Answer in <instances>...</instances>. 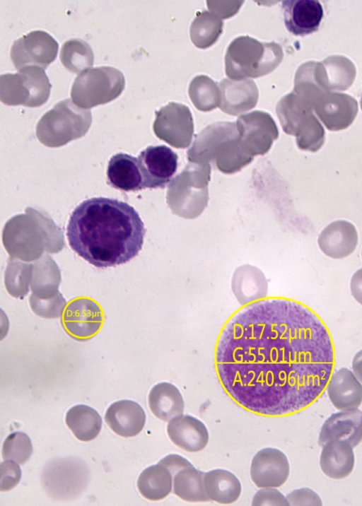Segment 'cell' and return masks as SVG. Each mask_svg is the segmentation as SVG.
I'll return each mask as SVG.
<instances>
[{
  "label": "cell",
  "instance_id": "obj_26",
  "mask_svg": "<svg viewBox=\"0 0 362 506\" xmlns=\"http://www.w3.org/2000/svg\"><path fill=\"white\" fill-rule=\"evenodd\" d=\"M204 484L211 501L221 504H230L236 501L241 493V484L230 471L218 469L204 473Z\"/></svg>",
  "mask_w": 362,
  "mask_h": 506
},
{
  "label": "cell",
  "instance_id": "obj_25",
  "mask_svg": "<svg viewBox=\"0 0 362 506\" xmlns=\"http://www.w3.org/2000/svg\"><path fill=\"white\" fill-rule=\"evenodd\" d=\"M148 406L158 419L169 421L182 415L185 403L177 387L169 382L156 384L148 395Z\"/></svg>",
  "mask_w": 362,
  "mask_h": 506
},
{
  "label": "cell",
  "instance_id": "obj_1",
  "mask_svg": "<svg viewBox=\"0 0 362 506\" xmlns=\"http://www.w3.org/2000/svg\"><path fill=\"white\" fill-rule=\"evenodd\" d=\"M219 380L244 408L267 416L300 411L323 393L333 372L332 336L297 301L272 298L236 312L216 349Z\"/></svg>",
  "mask_w": 362,
  "mask_h": 506
},
{
  "label": "cell",
  "instance_id": "obj_12",
  "mask_svg": "<svg viewBox=\"0 0 362 506\" xmlns=\"http://www.w3.org/2000/svg\"><path fill=\"white\" fill-rule=\"evenodd\" d=\"M177 155L164 145L150 146L138 156L144 187L165 188L177 167Z\"/></svg>",
  "mask_w": 362,
  "mask_h": 506
},
{
  "label": "cell",
  "instance_id": "obj_39",
  "mask_svg": "<svg viewBox=\"0 0 362 506\" xmlns=\"http://www.w3.org/2000/svg\"><path fill=\"white\" fill-rule=\"evenodd\" d=\"M351 367L353 373L362 383V349L358 351L354 355L351 363Z\"/></svg>",
  "mask_w": 362,
  "mask_h": 506
},
{
  "label": "cell",
  "instance_id": "obj_8",
  "mask_svg": "<svg viewBox=\"0 0 362 506\" xmlns=\"http://www.w3.org/2000/svg\"><path fill=\"white\" fill-rule=\"evenodd\" d=\"M104 321L105 314L98 302L90 298L78 297L69 302L61 323L71 339L85 341L100 331Z\"/></svg>",
  "mask_w": 362,
  "mask_h": 506
},
{
  "label": "cell",
  "instance_id": "obj_14",
  "mask_svg": "<svg viewBox=\"0 0 362 506\" xmlns=\"http://www.w3.org/2000/svg\"><path fill=\"white\" fill-rule=\"evenodd\" d=\"M289 472L287 457L276 448H264L252 460L250 476L258 488L280 487L288 479Z\"/></svg>",
  "mask_w": 362,
  "mask_h": 506
},
{
  "label": "cell",
  "instance_id": "obj_2",
  "mask_svg": "<svg viewBox=\"0 0 362 506\" xmlns=\"http://www.w3.org/2000/svg\"><path fill=\"white\" fill-rule=\"evenodd\" d=\"M145 233L133 206L106 197L83 201L72 211L66 227L71 248L98 268L123 264L135 257Z\"/></svg>",
  "mask_w": 362,
  "mask_h": 506
},
{
  "label": "cell",
  "instance_id": "obj_33",
  "mask_svg": "<svg viewBox=\"0 0 362 506\" xmlns=\"http://www.w3.org/2000/svg\"><path fill=\"white\" fill-rule=\"evenodd\" d=\"M29 301L33 311L44 318L60 317L66 305V300L60 293L47 299L39 298L32 293Z\"/></svg>",
  "mask_w": 362,
  "mask_h": 506
},
{
  "label": "cell",
  "instance_id": "obj_28",
  "mask_svg": "<svg viewBox=\"0 0 362 506\" xmlns=\"http://www.w3.org/2000/svg\"><path fill=\"white\" fill-rule=\"evenodd\" d=\"M66 423L77 439L88 442L95 439L100 433L102 419L94 408L81 404L71 407L67 411Z\"/></svg>",
  "mask_w": 362,
  "mask_h": 506
},
{
  "label": "cell",
  "instance_id": "obj_31",
  "mask_svg": "<svg viewBox=\"0 0 362 506\" xmlns=\"http://www.w3.org/2000/svg\"><path fill=\"white\" fill-rule=\"evenodd\" d=\"M1 451L4 460H12L23 464L33 453V445L25 433L14 432L6 438Z\"/></svg>",
  "mask_w": 362,
  "mask_h": 506
},
{
  "label": "cell",
  "instance_id": "obj_40",
  "mask_svg": "<svg viewBox=\"0 0 362 506\" xmlns=\"http://www.w3.org/2000/svg\"><path fill=\"white\" fill-rule=\"evenodd\" d=\"M361 110H362V97H361Z\"/></svg>",
  "mask_w": 362,
  "mask_h": 506
},
{
  "label": "cell",
  "instance_id": "obj_18",
  "mask_svg": "<svg viewBox=\"0 0 362 506\" xmlns=\"http://www.w3.org/2000/svg\"><path fill=\"white\" fill-rule=\"evenodd\" d=\"M318 84L326 91L347 90L353 83L356 70L353 62L344 56L332 55L315 64Z\"/></svg>",
  "mask_w": 362,
  "mask_h": 506
},
{
  "label": "cell",
  "instance_id": "obj_27",
  "mask_svg": "<svg viewBox=\"0 0 362 506\" xmlns=\"http://www.w3.org/2000/svg\"><path fill=\"white\" fill-rule=\"evenodd\" d=\"M173 476L169 469L160 463L150 466L140 474L137 487L145 498L157 501L167 497L173 488Z\"/></svg>",
  "mask_w": 362,
  "mask_h": 506
},
{
  "label": "cell",
  "instance_id": "obj_5",
  "mask_svg": "<svg viewBox=\"0 0 362 506\" xmlns=\"http://www.w3.org/2000/svg\"><path fill=\"white\" fill-rule=\"evenodd\" d=\"M91 112L65 99L57 103L38 122L36 134L49 147H59L83 136L91 124Z\"/></svg>",
  "mask_w": 362,
  "mask_h": 506
},
{
  "label": "cell",
  "instance_id": "obj_38",
  "mask_svg": "<svg viewBox=\"0 0 362 506\" xmlns=\"http://www.w3.org/2000/svg\"><path fill=\"white\" fill-rule=\"evenodd\" d=\"M350 291L355 300L362 305V268L352 275L350 280Z\"/></svg>",
  "mask_w": 362,
  "mask_h": 506
},
{
  "label": "cell",
  "instance_id": "obj_6",
  "mask_svg": "<svg viewBox=\"0 0 362 506\" xmlns=\"http://www.w3.org/2000/svg\"><path fill=\"white\" fill-rule=\"evenodd\" d=\"M125 85L123 73L112 66L86 69L76 78L71 90L73 102L79 107L89 109L117 98Z\"/></svg>",
  "mask_w": 362,
  "mask_h": 506
},
{
  "label": "cell",
  "instance_id": "obj_22",
  "mask_svg": "<svg viewBox=\"0 0 362 506\" xmlns=\"http://www.w3.org/2000/svg\"><path fill=\"white\" fill-rule=\"evenodd\" d=\"M107 182L113 188L127 192L144 189L138 158L124 153L112 156L107 169Z\"/></svg>",
  "mask_w": 362,
  "mask_h": 506
},
{
  "label": "cell",
  "instance_id": "obj_17",
  "mask_svg": "<svg viewBox=\"0 0 362 506\" xmlns=\"http://www.w3.org/2000/svg\"><path fill=\"white\" fill-rule=\"evenodd\" d=\"M358 241L356 227L347 220H338L330 223L322 230L317 244L326 256L340 259L354 252Z\"/></svg>",
  "mask_w": 362,
  "mask_h": 506
},
{
  "label": "cell",
  "instance_id": "obj_10",
  "mask_svg": "<svg viewBox=\"0 0 362 506\" xmlns=\"http://www.w3.org/2000/svg\"><path fill=\"white\" fill-rule=\"evenodd\" d=\"M237 129L242 149L252 157L266 153L279 136L271 116L259 111L240 117Z\"/></svg>",
  "mask_w": 362,
  "mask_h": 506
},
{
  "label": "cell",
  "instance_id": "obj_19",
  "mask_svg": "<svg viewBox=\"0 0 362 506\" xmlns=\"http://www.w3.org/2000/svg\"><path fill=\"white\" fill-rule=\"evenodd\" d=\"M167 433L174 445L188 452L204 449L209 438L205 425L189 415L182 414L169 420Z\"/></svg>",
  "mask_w": 362,
  "mask_h": 506
},
{
  "label": "cell",
  "instance_id": "obj_29",
  "mask_svg": "<svg viewBox=\"0 0 362 506\" xmlns=\"http://www.w3.org/2000/svg\"><path fill=\"white\" fill-rule=\"evenodd\" d=\"M204 473L194 466H188L179 471L173 476L174 494L182 500L189 502L211 501L204 488Z\"/></svg>",
  "mask_w": 362,
  "mask_h": 506
},
{
  "label": "cell",
  "instance_id": "obj_41",
  "mask_svg": "<svg viewBox=\"0 0 362 506\" xmlns=\"http://www.w3.org/2000/svg\"><path fill=\"white\" fill-rule=\"evenodd\" d=\"M361 257H362V250H361Z\"/></svg>",
  "mask_w": 362,
  "mask_h": 506
},
{
  "label": "cell",
  "instance_id": "obj_32",
  "mask_svg": "<svg viewBox=\"0 0 362 506\" xmlns=\"http://www.w3.org/2000/svg\"><path fill=\"white\" fill-rule=\"evenodd\" d=\"M298 147L303 151L316 152L325 140V129L316 117L296 136Z\"/></svg>",
  "mask_w": 362,
  "mask_h": 506
},
{
  "label": "cell",
  "instance_id": "obj_23",
  "mask_svg": "<svg viewBox=\"0 0 362 506\" xmlns=\"http://www.w3.org/2000/svg\"><path fill=\"white\" fill-rule=\"evenodd\" d=\"M353 448L345 440H332L326 442L320 457V466L325 475L335 480L347 477L355 464Z\"/></svg>",
  "mask_w": 362,
  "mask_h": 506
},
{
  "label": "cell",
  "instance_id": "obj_34",
  "mask_svg": "<svg viewBox=\"0 0 362 506\" xmlns=\"http://www.w3.org/2000/svg\"><path fill=\"white\" fill-rule=\"evenodd\" d=\"M21 470L18 463L5 460L0 465V490L8 491L13 488L20 481Z\"/></svg>",
  "mask_w": 362,
  "mask_h": 506
},
{
  "label": "cell",
  "instance_id": "obj_16",
  "mask_svg": "<svg viewBox=\"0 0 362 506\" xmlns=\"http://www.w3.org/2000/svg\"><path fill=\"white\" fill-rule=\"evenodd\" d=\"M332 440H345L354 448L362 441V411L342 410L332 413L323 423L318 438L322 447Z\"/></svg>",
  "mask_w": 362,
  "mask_h": 506
},
{
  "label": "cell",
  "instance_id": "obj_7",
  "mask_svg": "<svg viewBox=\"0 0 362 506\" xmlns=\"http://www.w3.org/2000/svg\"><path fill=\"white\" fill-rule=\"evenodd\" d=\"M51 83L43 69L26 66L0 76V100L8 105L39 107L49 97Z\"/></svg>",
  "mask_w": 362,
  "mask_h": 506
},
{
  "label": "cell",
  "instance_id": "obj_35",
  "mask_svg": "<svg viewBox=\"0 0 362 506\" xmlns=\"http://www.w3.org/2000/svg\"><path fill=\"white\" fill-rule=\"evenodd\" d=\"M252 505H281L288 506L289 503L281 492L274 488H262L254 495Z\"/></svg>",
  "mask_w": 362,
  "mask_h": 506
},
{
  "label": "cell",
  "instance_id": "obj_11",
  "mask_svg": "<svg viewBox=\"0 0 362 506\" xmlns=\"http://www.w3.org/2000/svg\"><path fill=\"white\" fill-rule=\"evenodd\" d=\"M156 114L153 130L159 139L175 148L189 145L194 126L191 113L185 105L171 102Z\"/></svg>",
  "mask_w": 362,
  "mask_h": 506
},
{
  "label": "cell",
  "instance_id": "obj_20",
  "mask_svg": "<svg viewBox=\"0 0 362 506\" xmlns=\"http://www.w3.org/2000/svg\"><path fill=\"white\" fill-rule=\"evenodd\" d=\"M326 389L330 401L338 410L357 408L362 404V383L346 367L332 372Z\"/></svg>",
  "mask_w": 362,
  "mask_h": 506
},
{
  "label": "cell",
  "instance_id": "obj_4",
  "mask_svg": "<svg viewBox=\"0 0 362 506\" xmlns=\"http://www.w3.org/2000/svg\"><path fill=\"white\" fill-rule=\"evenodd\" d=\"M210 177L209 163H189L168 185L167 202L172 211L187 219L199 216L207 206Z\"/></svg>",
  "mask_w": 362,
  "mask_h": 506
},
{
  "label": "cell",
  "instance_id": "obj_9",
  "mask_svg": "<svg viewBox=\"0 0 362 506\" xmlns=\"http://www.w3.org/2000/svg\"><path fill=\"white\" fill-rule=\"evenodd\" d=\"M59 45L43 30H33L16 40L10 57L16 69L26 66L46 69L56 58Z\"/></svg>",
  "mask_w": 362,
  "mask_h": 506
},
{
  "label": "cell",
  "instance_id": "obj_21",
  "mask_svg": "<svg viewBox=\"0 0 362 506\" xmlns=\"http://www.w3.org/2000/svg\"><path fill=\"white\" fill-rule=\"evenodd\" d=\"M105 420L116 434L125 437L138 435L146 422V414L142 407L130 400H121L112 404L107 408Z\"/></svg>",
  "mask_w": 362,
  "mask_h": 506
},
{
  "label": "cell",
  "instance_id": "obj_13",
  "mask_svg": "<svg viewBox=\"0 0 362 506\" xmlns=\"http://www.w3.org/2000/svg\"><path fill=\"white\" fill-rule=\"evenodd\" d=\"M313 110L329 131L348 128L358 112L356 100L348 94L325 92L315 101Z\"/></svg>",
  "mask_w": 362,
  "mask_h": 506
},
{
  "label": "cell",
  "instance_id": "obj_15",
  "mask_svg": "<svg viewBox=\"0 0 362 506\" xmlns=\"http://www.w3.org/2000/svg\"><path fill=\"white\" fill-rule=\"evenodd\" d=\"M284 23L294 35L305 36L318 30L323 18V8L317 0L282 1Z\"/></svg>",
  "mask_w": 362,
  "mask_h": 506
},
{
  "label": "cell",
  "instance_id": "obj_30",
  "mask_svg": "<svg viewBox=\"0 0 362 506\" xmlns=\"http://www.w3.org/2000/svg\"><path fill=\"white\" fill-rule=\"evenodd\" d=\"M59 57L62 64L76 73L88 69L94 61V54L90 46L78 38L66 41L62 47Z\"/></svg>",
  "mask_w": 362,
  "mask_h": 506
},
{
  "label": "cell",
  "instance_id": "obj_24",
  "mask_svg": "<svg viewBox=\"0 0 362 506\" xmlns=\"http://www.w3.org/2000/svg\"><path fill=\"white\" fill-rule=\"evenodd\" d=\"M231 288L238 301L246 305L267 295V282L259 269L245 265L234 272Z\"/></svg>",
  "mask_w": 362,
  "mask_h": 506
},
{
  "label": "cell",
  "instance_id": "obj_36",
  "mask_svg": "<svg viewBox=\"0 0 362 506\" xmlns=\"http://www.w3.org/2000/svg\"><path fill=\"white\" fill-rule=\"evenodd\" d=\"M286 499L289 505L293 506L322 505V501L318 494L308 488H302L293 490L287 495Z\"/></svg>",
  "mask_w": 362,
  "mask_h": 506
},
{
  "label": "cell",
  "instance_id": "obj_3",
  "mask_svg": "<svg viewBox=\"0 0 362 506\" xmlns=\"http://www.w3.org/2000/svg\"><path fill=\"white\" fill-rule=\"evenodd\" d=\"M187 155L192 163L214 161L225 174L238 172L253 160L242 149L238 129L233 122H218L205 128L197 136Z\"/></svg>",
  "mask_w": 362,
  "mask_h": 506
},
{
  "label": "cell",
  "instance_id": "obj_37",
  "mask_svg": "<svg viewBox=\"0 0 362 506\" xmlns=\"http://www.w3.org/2000/svg\"><path fill=\"white\" fill-rule=\"evenodd\" d=\"M159 463L166 466L174 476L181 469L193 466V465L183 457L172 454L163 458Z\"/></svg>",
  "mask_w": 362,
  "mask_h": 506
}]
</instances>
